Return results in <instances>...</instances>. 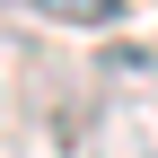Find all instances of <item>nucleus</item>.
<instances>
[{
	"instance_id": "obj_1",
	"label": "nucleus",
	"mask_w": 158,
	"mask_h": 158,
	"mask_svg": "<svg viewBox=\"0 0 158 158\" xmlns=\"http://www.w3.org/2000/svg\"><path fill=\"white\" fill-rule=\"evenodd\" d=\"M62 158H158V53L114 44L97 62V88L53 114Z\"/></svg>"
},
{
	"instance_id": "obj_2",
	"label": "nucleus",
	"mask_w": 158,
	"mask_h": 158,
	"mask_svg": "<svg viewBox=\"0 0 158 158\" xmlns=\"http://www.w3.org/2000/svg\"><path fill=\"white\" fill-rule=\"evenodd\" d=\"M44 27H88V35H106V27H123L132 18V0H27Z\"/></svg>"
}]
</instances>
